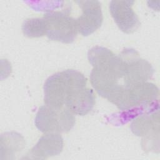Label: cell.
Wrapping results in <instances>:
<instances>
[{"mask_svg":"<svg viewBox=\"0 0 160 160\" xmlns=\"http://www.w3.org/2000/svg\"><path fill=\"white\" fill-rule=\"evenodd\" d=\"M93 68L90 80L93 88L104 98L114 104L124 89L126 62L119 54H114L106 48L95 46L88 53Z\"/></svg>","mask_w":160,"mask_h":160,"instance_id":"obj_1","label":"cell"},{"mask_svg":"<svg viewBox=\"0 0 160 160\" xmlns=\"http://www.w3.org/2000/svg\"><path fill=\"white\" fill-rule=\"evenodd\" d=\"M87 79L80 72L66 69L49 76L44 84L45 105L61 108L78 90L86 87Z\"/></svg>","mask_w":160,"mask_h":160,"instance_id":"obj_2","label":"cell"},{"mask_svg":"<svg viewBox=\"0 0 160 160\" xmlns=\"http://www.w3.org/2000/svg\"><path fill=\"white\" fill-rule=\"evenodd\" d=\"M74 114L67 108H56L46 105L39 107L34 120L38 130L44 133H62L74 126Z\"/></svg>","mask_w":160,"mask_h":160,"instance_id":"obj_3","label":"cell"},{"mask_svg":"<svg viewBox=\"0 0 160 160\" xmlns=\"http://www.w3.org/2000/svg\"><path fill=\"white\" fill-rule=\"evenodd\" d=\"M43 18L46 24V36L49 39L70 44L75 40L78 30L76 19L69 15V11H50Z\"/></svg>","mask_w":160,"mask_h":160,"instance_id":"obj_4","label":"cell"},{"mask_svg":"<svg viewBox=\"0 0 160 160\" xmlns=\"http://www.w3.org/2000/svg\"><path fill=\"white\" fill-rule=\"evenodd\" d=\"M159 109H154L139 115L131 124L134 134L142 137V148L144 151H155L156 145H159Z\"/></svg>","mask_w":160,"mask_h":160,"instance_id":"obj_5","label":"cell"},{"mask_svg":"<svg viewBox=\"0 0 160 160\" xmlns=\"http://www.w3.org/2000/svg\"><path fill=\"white\" fill-rule=\"evenodd\" d=\"M121 54L126 62V75L124 88H129L135 84L147 82L154 73L151 64L140 58L138 52L131 48L124 49Z\"/></svg>","mask_w":160,"mask_h":160,"instance_id":"obj_6","label":"cell"},{"mask_svg":"<svg viewBox=\"0 0 160 160\" xmlns=\"http://www.w3.org/2000/svg\"><path fill=\"white\" fill-rule=\"evenodd\" d=\"M82 9L81 15L76 19L78 32L88 36L99 29L103 21L101 3L98 1H76Z\"/></svg>","mask_w":160,"mask_h":160,"instance_id":"obj_7","label":"cell"},{"mask_svg":"<svg viewBox=\"0 0 160 160\" xmlns=\"http://www.w3.org/2000/svg\"><path fill=\"white\" fill-rule=\"evenodd\" d=\"M134 1H111L109 2V11L114 22L121 31L131 34L140 26V21L134 11Z\"/></svg>","mask_w":160,"mask_h":160,"instance_id":"obj_8","label":"cell"},{"mask_svg":"<svg viewBox=\"0 0 160 160\" xmlns=\"http://www.w3.org/2000/svg\"><path fill=\"white\" fill-rule=\"evenodd\" d=\"M63 148V139L59 133H46L27 153L26 159H44L58 155Z\"/></svg>","mask_w":160,"mask_h":160,"instance_id":"obj_9","label":"cell"},{"mask_svg":"<svg viewBox=\"0 0 160 160\" xmlns=\"http://www.w3.org/2000/svg\"><path fill=\"white\" fill-rule=\"evenodd\" d=\"M95 99L94 91L85 87L76 92L66 101L65 107L74 114L84 116L92 109Z\"/></svg>","mask_w":160,"mask_h":160,"instance_id":"obj_10","label":"cell"},{"mask_svg":"<svg viewBox=\"0 0 160 160\" xmlns=\"http://www.w3.org/2000/svg\"><path fill=\"white\" fill-rule=\"evenodd\" d=\"M24 145V138L18 132H5L1 136V150H5V155H14L21 151Z\"/></svg>","mask_w":160,"mask_h":160,"instance_id":"obj_11","label":"cell"},{"mask_svg":"<svg viewBox=\"0 0 160 160\" xmlns=\"http://www.w3.org/2000/svg\"><path fill=\"white\" fill-rule=\"evenodd\" d=\"M24 36L28 38H39L46 34V24L42 18H29L26 19L22 25Z\"/></svg>","mask_w":160,"mask_h":160,"instance_id":"obj_12","label":"cell"}]
</instances>
